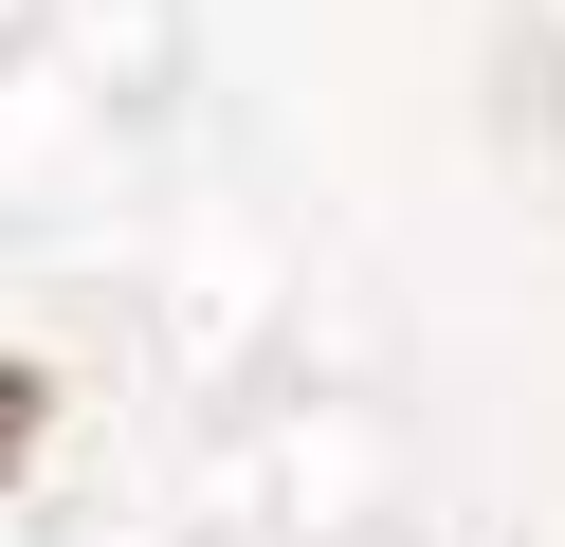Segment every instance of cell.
I'll return each mask as SVG.
<instances>
[{"mask_svg":"<svg viewBox=\"0 0 565 547\" xmlns=\"http://www.w3.org/2000/svg\"><path fill=\"white\" fill-rule=\"evenodd\" d=\"M38 438H55V365L0 347V474H38Z\"/></svg>","mask_w":565,"mask_h":547,"instance_id":"cell-1","label":"cell"}]
</instances>
